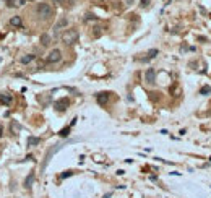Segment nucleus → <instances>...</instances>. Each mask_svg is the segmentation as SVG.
<instances>
[{"label": "nucleus", "instance_id": "obj_1", "mask_svg": "<svg viewBox=\"0 0 211 198\" xmlns=\"http://www.w3.org/2000/svg\"><path fill=\"white\" fill-rule=\"evenodd\" d=\"M36 15H37V18L39 20H42V21H47V20H50V18L54 16V8L49 5V3H37V7H36Z\"/></svg>", "mask_w": 211, "mask_h": 198}, {"label": "nucleus", "instance_id": "obj_2", "mask_svg": "<svg viewBox=\"0 0 211 198\" xmlns=\"http://www.w3.org/2000/svg\"><path fill=\"white\" fill-rule=\"evenodd\" d=\"M78 37H80L78 31L73 29V28H70V29H65V31L62 32V42H63V44H67V46L75 44V42L78 41Z\"/></svg>", "mask_w": 211, "mask_h": 198}, {"label": "nucleus", "instance_id": "obj_3", "mask_svg": "<svg viewBox=\"0 0 211 198\" xmlns=\"http://www.w3.org/2000/svg\"><path fill=\"white\" fill-rule=\"evenodd\" d=\"M72 141H77V140H70V141H67V143H72ZM67 143H59V145H54L52 148L49 149V151H47V154H46V158H44V162H42V166H41L42 172H44V169L47 167V164H49V161H50V158H52L54 154L59 151V149H62V148H63V146L67 145Z\"/></svg>", "mask_w": 211, "mask_h": 198}, {"label": "nucleus", "instance_id": "obj_4", "mask_svg": "<svg viewBox=\"0 0 211 198\" xmlns=\"http://www.w3.org/2000/svg\"><path fill=\"white\" fill-rule=\"evenodd\" d=\"M62 60V50L60 49H52L47 55V59H46V62L47 63H57Z\"/></svg>", "mask_w": 211, "mask_h": 198}, {"label": "nucleus", "instance_id": "obj_5", "mask_svg": "<svg viewBox=\"0 0 211 198\" xmlns=\"http://www.w3.org/2000/svg\"><path fill=\"white\" fill-rule=\"evenodd\" d=\"M55 111L57 112H65L67 111V107L70 106V99L68 97H63V99H59L57 102H55Z\"/></svg>", "mask_w": 211, "mask_h": 198}, {"label": "nucleus", "instance_id": "obj_6", "mask_svg": "<svg viewBox=\"0 0 211 198\" xmlns=\"http://www.w3.org/2000/svg\"><path fill=\"white\" fill-rule=\"evenodd\" d=\"M109 99H111V93H107V91L96 94V101H97V104H101V106H106L107 102H109Z\"/></svg>", "mask_w": 211, "mask_h": 198}, {"label": "nucleus", "instance_id": "obj_7", "mask_svg": "<svg viewBox=\"0 0 211 198\" xmlns=\"http://www.w3.org/2000/svg\"><path fill=\"white\" fill-rule=\"evenodd\" d=\"M145 81L148 84H154L156 83V72H154V68H148L146 73H145Z\"/></svg>", "mask_w": 211, "mask_h": 198}, {"label": "nucleus", "instance_id": "obj_8", "mask_svg": "<svg viewBox=\"0 0 211 198\" xmlns=\"http://www.w3.org/2000/svg\"><path fill=\"white\" fill-rule=\"evenodd\" d=\"M65 26H68V20H67L65 16H62L57 23H55V26H54V32L57 34V32H59L60 29H62V28H65Z\"/></svg>", "mask_w": 211, "mask_h": 198}, {"label": "nucleus", "instance_id": "obj_9", "mask_svg": "<svg viewBox=\"0 0 211 198\" xmlns=\"http://www.w3.org/2000/svg\"><path fill=\"white\" fill-rule=\"evenodd\" d=\"M0 102H2V104H5V106H10L12 102H13L12 94H8V93H0Z\"/></svg>", "mask_w": 211, "mask_h": 198}, {"label": "nucleus", "instance_id": "obj_10", "mask_svg": "<svg viewBox=\"0 0 211 198\" xmlns=\"http://www.w3.org/2000/svg\"><path fill=\"white\" fill-rule=\"evenodd\" d=\"M32 182H34V172H31V174H28V176H26L25 182H23V187H25L26 190H29V188L32 187Z\"/></svg>", "mask_w": 211, "mask_h": 198}, {"label": "nucleus", "instance_id": "obj_11", "mask_svg": "<svg viewBox=\"0 0 211 198\" xmlns=\"http://www.w3.org/2000/svg\"><path fill=\"white\" fill-rule=\"evenodd\" d=\"M10 25L12 26H15V28H21L23 26V20H21V16H12L10 18Z\"/></svg>", "mask_w": 211, "mask_h": 198}, {"label": "nucleus", "instance_id": "obj_12", "mask_svg": "<svg viewBox=\"0 0 211 198\" xmlns=\"http://www.w3.org/2000/svg\"><path fill=\"white\" fill-rule=\"evenodd\" d=\"M34 59H36V55H32V54H26V55H23V57L20 59V63L28 65V63H31Z\"/></svg>", "mask_w": 211, "mask_h": 198}, {"label": "nucleus", "instance_id": "obj_13", "mask_svg": "<svg viewBox=\"0 0 211 198\" xmlns=\"http://www.w3.org/2000/svg\"><path fill=\"white\" fill-rule=\"evenodd\" d=\"M41 143V138H37V136H29L28 138V146H36Z\"/></svg>", "mask_w": 211, "mask_h": 198}, {"label": "nucleus", "instance_id": "obj_14", "mask_svg": "<svg viewBox=\"0 0 211 198\" xmlns=\"http://www.w3.org/2000/svg\"><path fill=\"white\" fill-rule=\"evenodd\" d=\"M41 44L44 46V47H47L50 44V36L49 34H42L41 36Z\"/></svg>", "mask_w": 211, "mask_h": 198}, {"label": "nucleus", "instance_id": "obj_15", "mask_svg": "<svg viewBox=\"0 0 211 198\" xmlns=\"http://www.w3.org/2000/svg\"><path fill=\"white\" fill-rule=\"evenodd\" d=\"M158 54H159V50H158V49H151V50H148V57H146V59H143V62H146V60H149V59H154Z\"/></svg>", "mask_w": 211, "mask_h": 198}, {"label": "nucleus", "instance_id": "obj_16", "mask_svg": "<svg viewBox=\"0 0 211 198\" xmlns=\"http://www.w3.org/2000/svg\"><path fill=\"white\" fill-rule=\"evenodd\" d=\"M70 128H72V125H68V127H65V128H62L59 131V135L62 136V138H65V136H68V133H70Z\"/></svg>", "mask_w": 211, "mask_h": 198}, {"label": "nucleus", "instance_id": "obj_17", "mask_svg": "<svg viewBox=\"0 0 211 198\" xmlns=\"http://www.w3.org/2000/svg\"><path fill=\"white\" fill-rule=\"evenodd\" d=\"M211 93V86H203L200 89V94H203V96H206V94Z\"/></svg>", "mask_w": 211, "mask_h": 198}, {"label": "nucleus", "instance_id": "obj_18", "mask_svg": "<svg viewBox=\"0 0 211 198\" xmlns=\"http://www.w3.org/2000/svg\"><path fill=\"white\" fill-rule=\"evenodd\" d=\"M20 130H21V127L18 125L16 122H12V131L13 133H16V131H20Z\"/></svg>", "mask_w": 211, "mask_h": 198}, {"label": "nucleus", "instance_id": "obj_19", "mask_svg": "<svg viewBox=\"0 0 211 198\" xmlns=\"http://www.w3.org/2000/svg\"><path fill=\"white\" fill-rule=\"evenodd\" d=\"M93 29H94V31H93V34H94L96 37H99V36H101V29H102L101 26H94Z\"/></svg>", "mask_w": 211, "mask_h": 198}, {"label": "nucleus", "instance_id": "obj_20", "mask_svg": "<svg viewBox=\"0 0 211 198\" xmlns=\"http://www.w3.org/2000/svg\"><path fill=\"white\" fill-rule=\"evenodd\" d=\"M149 2H151V0H140V7H141V8H146V7L149 5Z\"/></svg>", "mask_w": 211, "mask_h": 198}, {"label": "nucleus", "instance_id": "obj_21", "mask_svg": "<svg viewBox=\"0 0 211 198\" xmlns=\"http://www.w3.org/2000/svg\"><path fill=\"white\" fill-rule=\"evenodd\" d=\"M70 176H73V171H65L62 176H60V179H67V177H70Z\"/></svg>", "mask_w": 211, "mask_h": 198}, {"label": "nucleus", "instance_id": "obj_22", "mask_svg": "<svg viewBox=\"0 0 211 198\" xmlns=\"http://www.w3.org/2000/svg\"><path fill=\"white\" fill-rule=\"evenodd\" d=\"M86 20H96V16L93 15V13H88V15H86Z\"/></svg>", "mask_w": 211, "mask_h": 198}, {"label": "nucleus", "instance_id": "obj_23", "mask_svg": "<svg viewBox=\"0 0 211 198\" xmlns=\"http://www.w3.org/2000/svg\"><path fill=\"white\" fill-rule=\"evenodd\" d=\"M133 3H135V0H125V5H127V7L133 5Z\"/></svg>", "mask_w": 211, "mask_h": 198}, {"label": "nucleus", "instance_id": "obj_24", "mask_svg": "<svg viewBox=\"0 0 211 198\" xmlns=\"http://www.w3.org/2000/svg\"><path fill=\"white\" fill-rule=\"evenodd\" d=\"M111 196H112V193H106V195L102 196V198H111Z\"/></svg>", "mask_w": 211, "mask_h": 198}, {"label": "nucleus", "instance_id": "obj_25", "mask_svg": "<svg viewBox=\"0 0 211 198\" xmlns=\"http://www.w3.org/2000/svg\"><path fill=\"white\" fill-rule=\"evenodd\" d=\"M52 2H55V3H62L63 0H52Z\"/></svg>", "mask_w": 211, "mask_h": 198}]
</instances>
